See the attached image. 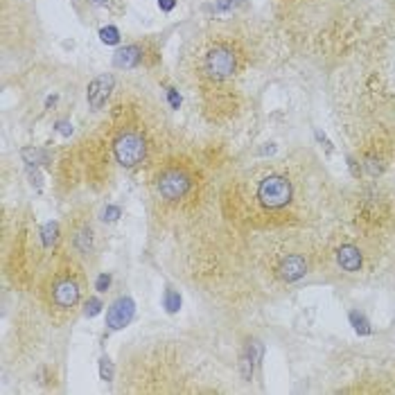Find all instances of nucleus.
<instances>
[{"label":"nucleus","instance_id":"20","mask_svg":"<svg viewBox=\"0 0 395 395\" xmlns=\"http://www.w3.org/2000/svg\"><path fill=\"white\" fill-rule=\"evenodd\" d=\"M109 285H111V276H109V273H100V278L95 282V289L100 291V294H104V291L109 289Z\"/></svg>","mask_w":395,"mask_h":395},{"label":"nucleus","instance_id":"10","mask_svg":"<svg viewBox=\"0 0 395 395\" xmlns=\"http://www.w3.org/2000/svg\"><path fill=\"white\" fill-rule=\"evenodd\" d=\"M111 91H113V77H111V75H100L98 80H93L91 86H89V91H86V100H89L91 109L93 111L104 109Z\"/></svg>","mask_w":395,"mask_h":395},{"label":"nucleus","instance_id":"1","mask_svg":"<svg viewBox=\"0 0 395 395\" xmlns=\"http://www.w3.org/2000/svg\"><path fill=\"white\" fill-rule=\"evenodd\" d=\"M325 181V178H323ZM323 181L305 165L280 160L230 187L233 214L251 230H307L323 219Z\"/></svg>","mask_w":395,"mask_h":395},{"label":"nucleus","instance_id":"17","mask_svg":"<svg viewBox=\"0 0 395 395\" xmlns=\"http://www.w3.org/2000/svg\"><path fill=\"white\" fill-rule=\"evenodd\" d=\"M102 307H104V305H102L100 298H89V300L84 303V314H86V316H95V314H100Z\"/></svg>","mask_w":395,"mask_h":395},{"label":"nucleus","instance_id":"6","mask_svg":"<svg viewBox=\"0 0 395 395\" xmlns=\"http://www.w3.org/2000/svg\"><path fill=\"white\" fill-rule=\"evenodd\" d=\"M82 267L77 264V257L64 253L57 264L46 273L41 285L43 307H48L50 316L57 323H66L68 316H73L82 300Z\"/></svg>","mask_w":395,"mask_h":395},{"label":"nucleus","instance_id":"5","mask_svg":"<svg viewBox=\"0 0 395 395\" xmlns=\"http://www.w3.org/2000/svg\"><path fill=\"white\" fill-rule=\"evenodd\" d=\"M151 125L145 111L125 100H118L111 120V151L116 160L127 169H134L149 160L151 149Z\"/></svg>","mask_w":395,"mask_h":395},{"label":"nucleus","instance_id":"11","mask_svg":"<svg viewBox=\"0 0 395 395\" xmlns=\"http://www.w3.org/2000/svg\"><path fill=\"white\" fill-rule=\"evenodd\" d=\"M145 59H147V50L143 48V43H131V46H125L122 50H118L113 62L118 68H136L140 66Z\"/></svg>","mask_w":395,"mask_h":395},{"label":"nucleus","instance_id":"24","mask_svg":"<svg viewBox=\"0 0 395 395\" xmlns=\"http://www.w3.org/2000/svg\"><path fill=\"white\" fill-rule=\"evenodd\" d=\"M391 131H393V138H395V120H393V125H391Z\"/></svg>","mask_w":395,"mask_h":395},{"label":"nucleus","instance_id":"23","mask_svg":"<svg viewBox=\"0 0 395 395\" xmlns=\"http://www.w3.org/2000/svg\"><path fill=\"white\" fill-rule=\"evenodd\" d=\"M59 131H62L64 136H71V134H73V125H68V122H59Z\"/></svg>","mask_w":395,"mask_h":395},{"label":"nucleus","instance_id":"16","mask_svg":"<svg viewBox=\"0 0 395 395\" xmlns=\"http://www.w3.org/2000/svg\"><path fill=\"white\" fill-rule=\"evenodd\" d=\"M100 377L104 382L113 380V364H111L109 357H102V362H100Z\"/></svg>","mask_w":395,"mask_h":395},{"label":"nucleus","instance_id":"13","mask_svg":"<svg viewBox=\"0 0 395 395\" xmlns=\"http://www.w3.org/2000/svg\"><path fill=\"white\" fill-rule=\"evenodd\" d=\"M178 307H181V296H178L174 289H167L165 291V310L169 314H174V312H178Z\"/></svg>","mask_w":395,"mask_h":395},{"label":"nucleus","instance_id":"8","mask_svg":"<svg viewBox=\"0 0 395 395\" xmlns=\"http://www.w3.org/2000/svg\"><path fill=\"white\" fill-rule=\"evenodd\" d=\"M334 262L339 264L341 271L346 273H359L364 271V262H366V253L364 248L359 246L357 242H350V239H346V242H341L334 246Z\"/></svg>","mask_w":395,"mask_h":395},{"label":"nucleus","instance_id":"12","mask_svg":"<svg viewBox=\"0 0 395 395\" xmlns=\"http://www.w3.org/2000/svg\"><path fill=\"white\" fill-rule=\"evenodd\" d=\"M41 237H43V244H46V248L55 246V242L59 239V226L50 221V224H46L41 228Z\"/></svg>","mask_w":395,"mask_h":395},{"label":"nucleus","instance_id":"22","mask_svg":"<svg viewBox=\"0 0 395 395\" xmlns=\"http://www.w3.org/2000/svg\"><path fill=\"white\" fill-rule=\"evenodd\" d=\"M158 5H160V10H165V12H169V10H174L176 0H158Z\"/></svg>","mask_w":395,"mask_h":395},{"label":"nucleus","instance_id":"18","mask_svg":"<svg viewBox=\"0 0 395 395\" xmlns=\"http://www.w3.org/2000/svg\"><path fill=\"white\" fill-rule=\"evenodd\" d=\"M100 37L104 43H118L120 41V32L116 28H104L100 32Z\"/></svg>","mask_w":395,"mask_h":395},{"label":"nucleus","instance_id":"2","mask_svg":"<svg viewBox=\"0 0 395 395\" xmlns=\"http://www.w3.org/2000/svg\"><path fill=\"white\" fill-rule=\"evenodd\" d=\"M257 37L242 25H217L194 41L187 55V80L199 93L201 107L210 111V120L230 118L242 109L239 82L257 66Z\"/></svg>","mask_w":395,"mask_h":395},{"label":"nucleus","instance_id":"21","mask_svg":"<svg viewBox=\"0 0 395 395\" xmlns=\"http://www.w3.org/2000/svg\"><path fill=\"white\" fill-rule=\"evenodd\" d=\"M167 98H169L172 109H178V104H181V98H178V93H176L174 89H169V91H167Z\"/></svg>","mask_w":395,"mask_h":395},{"label":"nucleus","instance_id":"9","mask_svg":"<svg viewBox=\"0 0 395 395\" xmlns=\"http://www.w3.org/2000/svg\"><path fill=\"white\" fill-rule=\"evenodd\" d=\"M134 312H136V305L131 298L129 296L118 298L107 312V325L111 330H122L125 325L134 319Z\"/></svg>","mask_w":395,"mask_h":395},{"label":"nucleus","instance_id":"3","mask_svg":"<svg viewBox=\"0 0 395 395\" xmlns=\"http://www.w3.org/2000/svg\"><path fill=\"white\" fill-rule=\"evenodd\" d=\"M362 0H273L282 32L310 55H341L364 25Z\"/></svg>","mask_w":395,"mask_h":395},{"label":"nucleus","instance_id":"15","mask_svg":"<svg viewBox=\"0 0 395 395\" xmlns=\"http://www.w3.org/2000/svg\"><path fill=\"white\" fill-rule=\"evenodd\" d=\"M23 158L28 163H50L48 154L41 149H23Z\"/></svg>","mask_w":395,"mask_h":395},{"label":"nucleus","instance_id":"7","mask_svg":"<svg viewBox=\"0 0 395 395\" xmlns=\"http://www.w3.org/2000/svg\"><path fill=\"white\" fill-rule=\"evenodd\" d=\"M93 226L86 217H68V248L75 255L93 253Z\"/></svg>","mask_w":395,"mask_h":395},{"label":"nucleus","instance_id":"19","mask_svg":"<svg viewBox=\"0 0 395 395\" xmlns=\"http://www.w3.org/2000/svg\"><path fill=\"white\" fill-rule=\"evenodd\" d=\"M120 214H122V210H120L118 205H107L104 212H102V219H104V221H116Z\"/></svg>","mask_w":395,"mask_h":395},{"label":"nucleus","instance_id":"4","mask_svg":"<svg viewBox=\"0 0 395 395\" xmlns=\"http://www.w3.org/2000/svg\"><path fill=\"white\" fill-rule=\"evenodd\" d=\"M151 217L165 226L190 224L208 208L205 178L196 163L169 158L160 163L151 176Z\"/></svg>","mask_w":395,"mask_h":395},{"label":"nucleus","instance_id":"14","mask_svg":"<svg viewBox=\"0 0 395 395\" xmlns=\"http://www.w3.org/2000/svg\"><path fill=\"white\" fill-rule=\"evenodd\" d=\"M350 321H353L355 330H357L359 334H371V325H368V321L364 319V314H359V312H350Z\"/></svg>","mask_w":395,"mask_h":395}]
</instances>
